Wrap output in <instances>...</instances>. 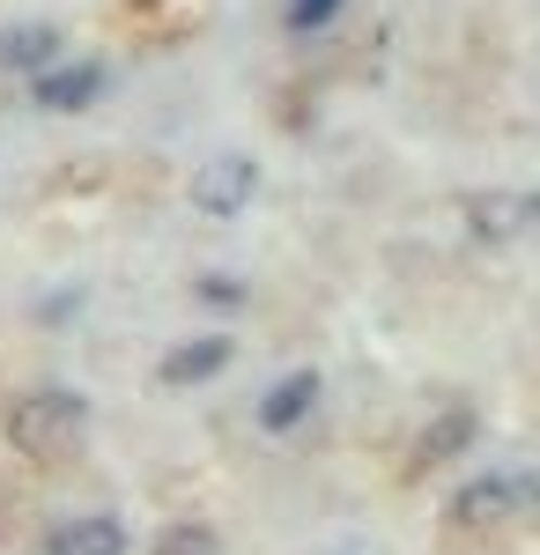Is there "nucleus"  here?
Masks as SVG:
<instances>
[{"label":"nucleus","instance_id":"12","mask_svg":"<svg viewBox=\"0 0 540 555\" xmlns=\"http://www.w3.org/2000/svg\"><path fill=\"white\" fill-rule=\"evenodd\" d=\"M333 15H340V0H290V30L304 38V30H326Z\"/></svg>","mask_w":540,"mask_h":555},{"label":"nucleus","instance_id":"5","mask_svg":"<svg viewBox=\"0 0 540 555\" xmlns=\"http://www.w3.org/2000/svg\"><path fill=\"white\" fill-rule=\"evenodd\" d=\"M526 222H540V193H533V201H511V193H474V201H466V230H474L481 245L518 237Z\"/></svg>","mask_w":540,"mask_h":555},{"label":"nucleus","instance_id":"9","mask_svg":"<svg viewBox=\"0 0 540 555\" xmlns=\"http://www.w3.org/2000/svg\"><path fill=\"white\" fill-rule=\"evenodd\" d=\"M222 363H230V341H222V334H201V341H185V348L164 356V385H201V378H215Z\"/></svg>","mask_w":540,"mask_h":555},{"label":"nucleus","instance_id":"11","mask_svg":"<svg viewBox=\"0 0 540 555\" xmlns=\"http://www.w3.org/2000/svg\"><path fill=\"white\" fill-rule=\"evenodd\" d=\"M156 555H215V533L208 526H170L164 541H156Z\"/></svg>","mask_w":540,"mask_h":555},{"label":"nucleus","instance_id":"2","mask_svg":"<svg viewBox=\"0 0 540 555\" xmlns=\"http://www.w3.org/2000/svg\"><path fill=\"white\" fill-rule=\"evenodd\" d=\"M533 504L526 496V481L518 474H481V481H466L452 496V526H466V533H481V526H503V518H518Z\"/></svg>","mask_w":540,"mask_h":555},{"label":"nucleus","instance_id":"8","mask_svg":"<svg viewBox=\"0 0 540 555\" xmlns=\"http://www.w3.org/2000/svg\"><path fill=\"white\" fill-rule=\"evenodd\" d=\"M311 408H319V371H290V378L259 400V429H296Z\"/></svg>","mask_w":540,"mask_h":555},{"label":"nucleus","instance_id":"7","mask_svg":"<svg viewBox=\"0 0 540 555\" xmlns=\"http://www.w3.org/2000/svg\"><path fill=\"white\" fill-rule=\"evenodd\" d=\"M60 60V30L52 23H15V30H0V67L8 75H38Z\"/></svg>","mask_w":540,"mask_h":555},{"label":"nucleus","instance_id":"4","mask_svg":"<svg viewBox=\"0 0 540 555\" xmlns=\"http://www.w3.org/2000/svg\"><path fill=\"white\" fill-rule=\"evenodd\" d=\"M104 89H112V75H104L97 60H75V67H60V60H52V67L30 75V96H38L44 112H82V104L104 96Z\"/></svg>","mask_w":540,"mask_h":555},{"label":"nucleus","instance_id":"6","mask_svg":"<svg viewBox=\"0 0 540 555\" xmlns=\"http://www.w3.org/2000/svg\"><path fill=\"white\" fill-rule=\"evenodd\" d=\"M44 555H126V526L119 518H75V526H52Z\"/></svg>","mask_w":540,"mask_h":555},{"label":"nucleus","instance_id":"10","mask_svg":"<svg viewBox=\"0 0 540 555\" xmlns=\"http://www.w3.org/2000/svg\"><path fill=\"white\" fill-rule=\"evenodd\" d=\"M466 444H474V415H466V408H452V415H437V423L422 429L415 467H437V460H452V452H466Z\"/></svg>","mask_w":540,"mask_h":555},{"label":"nucleus","instance_id":"13","mask_svg":"<svg viewBox=\"0 0 540 555\" xmlns=\"http://www.w3.org/2000/svg\"><path fill=\"white\" fill-rule=\"evenodd\" d=\"M201 297H208V304H245V289H237V282H222V274H208V282H201Z\"/></svg>","mask_w":540,"mask_h":555},{"label":"nucleus","instance_id":"1","mask_svg":"<svg viewBox=\"0 0 540 555\" xmlns=\"http://www.w3.org/2000/svg\"><path fill=\"white\" fill-rule=\"evenodd\" d=\"M82 429H89V400L67 392V385H38V392H23V400L8 408V444H15L23 460H38V467L67 460V452L82 444Z\"/></svg>","mask_w":540,"mask_h":555},{"label":"nucleus","instance_id":"3","mask_svg":"<svg viewBox=\"0 0 540 555\" xmlns=\"http://www.w3.org/2000/svg\"><path fill=\"white\" fill-rule=\"evenodd\" d=\"M252 193H259L252 156H215V164L193 171V208H201V215H245Z\"/></svg>","mask_w":540,"mask_h":555}]
</instances>
